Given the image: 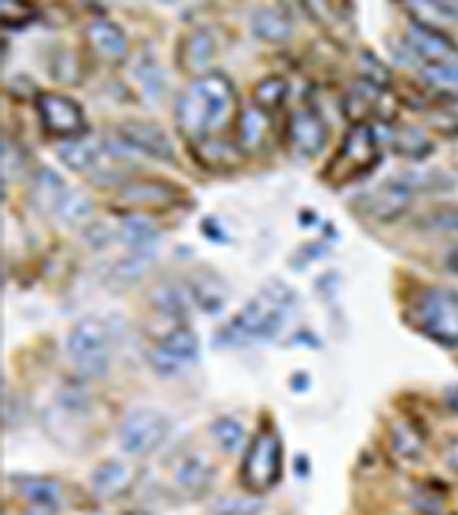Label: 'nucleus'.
<instances>
[{
  "mask_svg": "<svg viewBox=\"0 0 458 515\" xmlns=\"http://www.w3.org/2000/svg\"><path fill=\"white\" fill-rule=\"evenodd\" d=\"M236 108L234 83L223 71H204L177 94L175 122L191 147L213 138Z\"/></svg>",
  "mask_w": 458,
  "mask_h": 515,
  "instance_id": "nucleus-1",
  "label": "nucleus"
},
{
  "mask_svg": "<svg viewBox=\"0 0 458 515\" xmlns=\"http://www.w3.org/2000/svg\"><path fill=\"white\" fill-rule=\"evenodd\" d=\"M294 291L289 284L280 280H271L259 289L252 300H248L234 321L220 332V342L225 344H246L255 339H273L278 337L287 316L294 307Z\"/></svg>",
  "mask_w": 458,
  "mask_h": 515,
  "instance_id": "nucleus-2",
  "label": "nucleus"
},
{
  "mask_svg": "<svg viewBox=\"0 0 458 515\" xmlns=\"http://www.w3.org/2000/svg\"><path fill=\"white\" fill-rule=\"evenodd\" d=\"M381 161V145H378V133L371 124H351V129L344 133L342 145L330 158L321 179L330 186L353 184L369 174Z\"/></svg>",
  "mask_w": 458,
  "mask_h": 515,
  "instance_id": "nucleus-3",
  "label": "nucleus"
},
{
  "mask_svg": "<svg viewBox=\"0 0 458 515\" xmlns=\"http://www.w3.org/2000/svg\"><path fill=\"white\" fill-rule=\"evenodd\" d=\"M410 323L440 346H458V291L424 287L410 307Z\"/></svg>",
  "mask_w": 458,
  "mask_h": 515,
  "instance_id": "nucleus-4",
  "label": "nucleus"
},
{
  "mask_svg": "<svg viewBox=\"0 0 458 515\" xmlns=\"http://www.w3.org/2000/svg\"><path fill=\"white\" fill-rule=\"evenodd\" d=\"M282 465L284 449L280 433L273 424H262L255 433V438L250 440L246 456H243L241 486L250 495H266L282 479Z\"/></svg>",
  "mask_w": 458,
  "mask_h": 515,
  "instance_id": "nucleus-5",
  "label": "nucleus"
},
{
  "mask_svg": "<svg viewBox=\"0 0 458 515\" xmlns=\"http://www.w3.org/2000/svg\"><path fill=\"white\" fill-rule=\"evenodd\" d=\"M67 353L83 378H101L108 374L113 339L108 326L97 316H85L69 330Z\"/></svg>",
  "mask_w": 458,
  "mask_h": 515,
  "instance_id": "nucleus-6",
  "label": "nucleus"
},
{
  "mask_svg": "<svg viewBox=\"0 0 458 515\" xmlns=\"http://www.w3.org/2000/svg\"><path fill=\"white\" fill-rule=\"evenodd\" d=\"M413 195L415 186L410 184L408 174H404V177H392L388 181H383V184H378L376 188L367 190V193L358 195L353 204L360 216L388 225L404 216Z\"/></svg>",
  "mask_w": 458,
  "mask_h": 515,
  "instance_id": "nucleus-7",
  "label": "nucleus"
},
{
  "mask_svg": "<svg viewBox=\"0 0 458 515\" xmlns=\"http://www.w3.org/2000/svg\"><path fill=\"white\" fill-rule=\"evenodd\" d=\"M170 433V419L154 408H136L122 419L117 438L131 456H147L159 449Z\"/></svg>",
  "mask_w": 458,
  "mask_h": 515,
  "instance_id": "nucleus-8",
  "label": "nucleus"
},
{
  "mask_svg": "<svg viewBox=\"0 0 458 515\" xmlns=\"http://www.w3.org/2000/svg\"><path fill=\"white\" fill-rule=\"evenodd\" d=\"M35 110L42 129L55 138H81L88 131L85 110L76 99L60 92H39L35 94Z\"/></svg>",
  "mask_w": 458,
  "mask_h": 515,
  "instance_id": "nucleus-9",
  "label": "nucleus"
},
{
  "mask_svg": "<svg viewBox=\"0 0 458 515\" xmlns=\"http://www.w3.org/2000/svg\"><path fill=\"white\" fill-rule=\"evenodd\" d=\"M200 353L197 335L188 326H175L149 348L147 358L156 374L175 376L188 362H193Z\"/></svg>",
  "mask_w": 458,
  "mask_h": 515,
  "instance_id": "nucleus-10",
  "label": "nucleus"
},
{
  "mask_svg": "<svg viewBox=\"0 0 458 515\" xmlns=\"http://www.w3.org/2000/svg\"><path fill=\"white\" fill-rule=\"evenodd\" d=\"M289 147L300 158H314L328 142V126L317 108L303 106L289 113L287 120Z\"/></svg>",
  "mask_w": 458,
  "mask_h": 515,
  "instance_id": "nucleus-11",
  "label": "nucleus"
},
{
  "mask_svg": "<svg viewBox=\"0 0 458 515\" xmlns=\"http://www.w3.org/2000/svg\"><path fill=\"white\" fill-rule=\"evenodd\" d=\"M117 136L122 138L124 145L136 149L140 154H147L156 161L172 163L175 161V145L163 126L149 120H126L117 126Z\"/></svg>",
  "mask_w": 458,
  "mask_h": 515,
  "instance_id": "nucleus-12",
  "label": "nucleus"
},
{
  "mask_svg": "<svg viewBox=\"0 0 458 515\" xmlns=\"http://www.w3.org/2000/svg\"><path fill=\"white\" fill-rule=\"evenodd\" d=\"M410 55H417L426 62H456L458 46L442 30L431 23L413 19L408 26L406 37L401 39Z\"/></svg>",
  "mask_w": 458,
  "mask_h": 515,
  "instance_id": "nucleus-13",
  "label": "nucleus"
},
{
  "mask_svg": "<svg viewBox=\"0 0 458 515\" xmlns=\"http://www.w3.org/2000/svg\"><path fill=\"white\" fill-rule=\"evenodd\" d=\"M184 197L177 184L161 179H136L122 184L117 200L129 206H172Z\"/></svg>",
  "mask_w": 458,
  "mask_h": 515,
  "instance_id": "nucleus-14",
  "label": "nucleus"
},
{
  "mask_svg": "<svg viewBox=\"0 0 458 515\" xmlns=\"http://www.w3.org/2000/svg\"><path fill=\"white\" fill-rule=\"evenodd\" d=\"M85 37L99 58L108 62H120L129 55V39L117 23L108 19H94L85 26Z\"/></svg>",
  "mask_w": 458,
  "mask_h": 515,
  "instance_id": "nucleus-15",
  "label": "nucleus"
},
{
  "mask_svg": "<svg viewBox=\"0 0 458 515\" xmlns=\"http://www.w3.org/2000/svg\"><path fill=\"white\" fill-rule=\"evenodd\" d=\"M252 33L262 42H287L294 35V17L284 5H264L252 12Z\"/></svg>",
  "mask_w": 458,
  "mask_h": 515,
  "instance_id": "nucleus-16",
  "label": "nucleus"
},
{
  "mask_svg": "<svg viewBox=\"0 0 458 515\" xmlns=\"http://www.w3.org/2000/svg\"><path fill=\"white\" fill-rule=\"evenodd\" d=\"M69 188L71 186L58 172H53L51 168H39L30 179V200L39 211L53 218Z\"/></svg>",
  "mask_w": 458,
  "mask_h": 515,
  "instance_id": "nucleus-17",
  "label": "nucleus"
},
{
  "mask_svg": "<svg viewBox=\"0 0 458 515\" xmlns=\"http://www.w3.org/2000/svg\"><path fill=\"white\" fill-rule=\"evenodd\" d=\"M216 53V39L207 28H193L179 44V67L186 74L200 76V71L209 65Z\"/></svg>",
  "mask_w": 458,
  "mask_h": 515,
  "instance_id": "nucleus-18",
  "label": "nucleus"
},
{
  "mask_svg": "<svg viewBox=\"0 0 458 515\" xmlns=\"http://www.w3.org/2000/svg\"><path fill=\"white\" fill-rule=\"evenodd\" d=\"M104 152H106L104 142L94 136H88V133L81 138L62 140L58 145V158L74 172L94 170V165L101 161Z\"/></svg>",
  "mask_w": 458,
  "mask_h": 515,
  "instance_id": "nucleus-19",
  "label": "nucleus"
},
{
  "mask_svg": "<svg viewBox=\"0 0 458 515\" xmlns=\"http://www.w3.org/2000/svg\"><path fill=\"white\" fill-rule=\"evenodd\" d=\"M175 481L188 495H202L213 481V467L197 454L181 456L175 465Z\"/></svg>",
  "mask_w": 458,
  "mask_h": 515,
  "instance_id": "nucleus-20",
  "label": "nucleus"
},
{
  "mask_svg": "<svg viewBox=\"0 0 458 515\" xmlns=\"http://www.w3.org/2000/svg\"><path fill=\"white\" fill-rule=\"evenodd\" d=\"M420 78L431 94L458 103V62H424Z\"/></svg>",
  "mask_w": 458,
  "mask_h": 515,
  "instance_id": "nucleus-21",
  "label": "nucleus"
},
{
  "mask_svg": "<svg viewBox=\"0 0 458 515\" xmlns=\"http://www.w3.org/2000/svg\"><path fill=\"white\" fill-rule=\"evenodd\" d=\"M131 486L129 467L120 461H106L92 472V493L99 499H115Z\"/></svg>",
  "mask_w": 458,
  "mask_h": 515,
  "instance_id": "nucleus-22",
  "label": "nucleus"
},
{
  "mask_svg": "<svg viewBox=\"0 0 458 515\" xmlns=\"http://www.w3.org/2000/svg\"><path fill=\"white\" fill-rule=\"evenodd\" d=\"M188 289H191V296L197 303V307L204 309L207 314H218L220 309L225 307L227 289H225V282L220 280L216 273H211V271L195 273L191 277Z\"/></svg>",
  "mask_w": 458,
  "mask_h": 515,
  "instance_id": "nucleus-23",
  "label": "nucleus"
},
{
  "mask_svg": "<svg viewBox=\"0 0 458 515\" xmlns=\"http://www.w3.org/2000/svg\"><path fill=\"white\" fill-rule=\"evenodd\" d=\"M120 239L131 252L152 255L154 245L161 239V232L159 227L145 216H126L120 223Z\"/></svg>",
  "mask_w": 458,
  "mask_h": 515,
  "instance_id": "nucleus-24",
  "label": "nucleus"
},
{
  "mask_svg": "<svg viewBox=\"0 0 458 515\" xmlns=\"http://www.w3.org/2000/svg\"><path fill=\"white\" fill-rule=\"evenodd\" d=\"M152 266V255H145V252H131V255L122 257L113 268L108 271V287L113 289H129L136 284L142 275L149 271Z\"/></svg>",
  "mask_w": 458,
  "mask_h": 515,
  "instance_id": "nucleus-25",
  "label": "nucleus"
},
{
  "mask_svg": "<svg viewBox=\"0 0 458 515\" xmlns=\"http://www.w3.org/2000/svg\"><path fill=\"white\" fill-rule=\"evenodd\" d=\"M268 136V115L264 110L248 108L241 113L239 120V147L243 152L248 149H259L266 142Z\"/></svg>",
  "mask_w": 458,
  "mask_h": 515,
  "instance_id": "nucleus-26",
  "label": "nucleus"
},
{
  "mask_svg": "<svg viewBox=\"0 0 458 515\" xmlns=\"http://www.w3.org/2000/svg\"><path fill=\"white\" fill-rule=\"evenodd\" d=\"M14 486L28 502L44 506V509H53L60 499L58 483L44 477H14Z\"/></svg>",
  "mask_w": 458,
  "mask_h": 515,
  "instance_id": "nucleus-27",
  "label": "nucleus"
},
{
  "mask_svg": "<svg viewBox=\"0 0 458 515\" xmlns=\"http://www.w3.org/2000/svg\"><path fill=\"white\" fill-rule=\"evenodd\" d=\"M193 149L197 152V158H200L207 168H218V165L229 168V165H234L241 158V147H236L223 138H209L204 142H197Z\"/></svg>",
  "mask_w": 458,
  "mask_h": 515,
  "instance_id": "nucleus-28",
  "label": "nucleus"
},
{
  "mask_svg": "<svg viewBox=\"0 0 458 515\" xmlns=\"http://www.w3.org/2000/svg\"><path fill=\"white\" fill-rule=\"evenodd\" d=\"M289 94V81L284 76H266L255 85V106L264 113H275L282 108Z\"/></svg>",
  "mask_w": 458,
  "mask_h": 515,
  "instance_id": "nucleus-29",
  "label": "nucleus"
},
{
  "mask_svg": "<svg viewBox=\"0 0 458 515\" xmlns=\"http://www.w3.org/2000/svg\"><path fill=\"white\" fill-rule=\"evenodd\" d=\"M92 213V202L90 197L83 193V190H78L71 186L67 190L65 200L60 202L58 211H55V220H60V223H67V225H76V223H83L85 218H88Z\"/></svg>",
  "mask_w": 458,
  "mask_h": 515,
  "instance_id": "nucleus-30",
  "label": "nucleus"
},
{
  "mask_svg": "<svg viewBox=\"0 0 458 515\" xmlns=\"http://www.w3.org/2000/svg\"><path fill=\"white\" fill-rule=\"evenodd\" d=\"M358 78L369 85H376L378 90H388L392 83V71L374 53L362 51L358 58Z\"/></svg>",
  "mask_w": 458,
  "mask_h": 515,
  "instance_id": "nucleus-31",
  "label": "nucleus"
},
{
  "mask_svg": "<svg viewBox=\"0 0 458 515\" xmlns=\"http://www.w3.org/2000/svg\"><path fill=\"white\" fill-rule=\"evenodd\" d=\"M392 147L394 152L408 158H422L429 152H433V145L424 138L422 131L417 129H401L394 131L392 136Z\"/></svg>",
  "mask_w": 458,
  "mask_h": 515,
  "instance_id": "nucleus-32",
  "label": "nucleus"
},
{
  "mask_svg": "<svg viewBox=\"0 0 458 515\" xmlns=\"http://www.w3.org/2000/svg\"><path fill=\"white\" fill-rule=\"evenodd\" d=\"M262 509H264V502L257 495L220 497L211 504L213 515H257Z\"/></svg>",
  "mask_w": 458,
  "mask_h": 515,
  "instance_id": "nucleus-33",
  "label": "nucleus"
},
{
  "mask_svg": "<svg viewBox=\"0 0 458 515\" xmlns=\"http://www.w3.org/2000/svg\"><path fill=\"white\" fill-rule=\"evenodd\" d=\"M136 78L140 81L142 90H145L147 97H152V99L161 97L165 90V74L159 67V62L149 58V55H145V58H142L136 65Z\"/></svg>",
  "mask_w": 458,
  "mask_h": 515,
  "instance_id": "nucleus-34",
  "label": "nucleus"
},
{
  "mask_svg": "<svg viewBox=\"0 0 458 515\" xmlns=\"http://www.w3.org/2000/svg\"><path fill=\"white\" fill-rule=\"evenodd\" d=\"M211 435L218 440V445L223 447L229 454H234L236 449H241L243 445V426L236 422V419H216L211 424Z\"/></svg>",
  "mask_w": 458,
  "mask_h": 515,
  "instance_id": "nucleus-35",
  "label": "nucleus"
},
{
  "mask_svg": "<svg viewBox=\"0 0 458 515\" xmlns=\"http://www.w3.org/2000/svg\"><path fill=\"white\" fill-rule=\"evenodd\" d=\"M422 223L426 229H431V232L458 236V206H445V209L431 211L429 216L422 218Z\"/></svg>",
  "mask_w": 458,
  "mask_h": 515,
  "instance_id": "nucleus-36",
  "label": "nucleus"
},
{
  "mask_svg": "<svg viewBox=\"0 0 458 515\" xmlns=\"http://www.w3.org/2000/svg\"><path fill=\"white\" fill-rule=\"evenodd\" d=\"M392 449L401 456H417L422 451V438L413 426L397 424L392 426Z\"/></svg>",
  "mask_w": 458,
  "mask_h": 515,
  "instance_id": "nucleus-37",
  "label": "nucleus"
},
{
  "mask_svg": "<svg viewBox=\"0 0 458 515\" xmlns=\"http://www.w3.org/2000/svg\"><path fill=\"white\" fill-rule=\"evenodd\" d=\"M53 62H55V65H60V69L53 71L55 81L71 83L69 76H76V60H74V55H71L69 51H62Z\"/></svg>",
  "mask_w": 458,
  "mask_h": 515,
  "instance_id": "nucleus-38",
  "label": "nucleus"
},
{
  "mask_svg": "<svg viewBox=\"0 0 458 515\" xmlns=\"http://www.w3.org/2000/svg\"><path fill=\"white\" fill-rule=\"evenodd\" d=\"M202 229H204V234H207V236H213V239H216L218 243H225V234H223V229H220V227L216 225V220L207 218V220H204Z\"/></svg>",
  "mask_w": 458,
  "mask_h": 515,
  "instance_id": "nucleus-39",
  "label": "nucleus"
},
{
  "mask_svg": "<svg viewBox=\"0 0 458 515\" xmlns=\"http://www.w3.org/2000/svg\"><path fill=\"white\" fill-rule=\"evenodd\" d=\"M447 463H449V467H452V470L458 472V438L452 442V445H449Z\"/></svg>",
  "mask_w": 458,
  "mask_h": 515,
  "instance_id": "nucleus-40",
  "label": "nucleus"
},
{
  "mask_svg": "<svg viewBox=\"0 0 458 515\" xmlns=\"http://www.w3.org/2000/svg\"><path fill=\"white\" fill-rule=\"evenodd\" d=\"M445 401H447L449 408H452L454 412H458V385L449 387V390L445 392Z\"/></svg>",
  "mask_w": 458,
  "mask_h": 515,
  "instance_id": "nucleus-41",
  "label": "nucleus"
},
{
  "mask_svg": "<svg viewBox=\"0 0 458 515\" xmlns=\"http://www.w3.org/2000/svg\"><path fill=\"white\" fill-rule=\"evenodd\" d=\"M440 129H449V131H456L458 133V113L456 115H449V122L442 124Z\"/></svg>",
  "mask_w": 458,
  "mask_h": 515,
  "instance_id": "nucleus-42",
  "label": "nucleus"
},
{
  "mask_svg": "<svg viewBox=\"0 0 458 515\" xmlns=\"http://www.w3.org/2000/svg\"><path fill=\"white\" fill-rule=\"evenodd\" d=\"M28 515H51V509H44V506H35V509L30 511Z\"/></svg>",
  "mask_w": 458,
  "mask_h": 515,
  "instance_id": "nucleus-43",
  "label": "nucleus"
}]
</instances>
